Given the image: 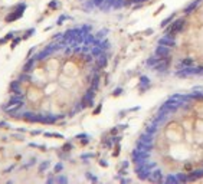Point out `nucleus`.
<instances>
[{"instance_id":"2","label":"nucleus","mask_w":203,"mask_h":184,"mask_svg":"<svg viewBox=\"0 0 203 184\" xmlns=\"http://www.w3.org/2000/svg\"><path fill=\"white\" fill-rule=\"evenodd\" d=\"M131 164L146 183L203 178V86L176 92L156 108L136 140Z\"/></svg>"},{"instance_id":"3","label":"nucleus","mask_w":203,"mask_h":184,"mask_svg":"<svg viewBox=\"0 0 203 184\" xmlns=\"http://www.w3.org/2000/svg\"><path fill=\"white\" fill-rule=\"evenodd\" d=\"M147 69L163 79H203V0L189 2L164 26Z\"/></svg>"},{"instance_id":"1","label":"nucleus","mask_w":203,"mask_h":184,"mask_svg":"<svg viewBox=\"0 0 203 184\" xmlns=\"http://www.w3.org/2000/svg\"><path fill=\"white\" fill-rule=\"evenodd\" d=\"M110 60L107 36L89 26L65 30L26 65L16 94L20 115L55 124L86 108Z\"/></svg>"}]
</instances>
